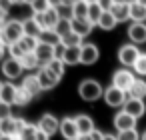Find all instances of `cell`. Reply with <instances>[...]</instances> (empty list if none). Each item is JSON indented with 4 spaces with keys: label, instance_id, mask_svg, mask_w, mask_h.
<instances>
[{
    "label": "cell",
    "instance_id": "cell-31",
    "mask_svg": "<svg viewBox=\"0 0 146 140\" xmlns=\"http://www.w3.org/2000/svg\"><path fill=\"white\" fill-rule=\"evenodd\" d=\"M64 62H62V58H54L52 62H48V66H44V68H48L54 76H58V78H62L64 76Z\"/></svg>",
    "mask_w": 146,
    "mask_h": 140
},
{
    "label": "cell",
    "instance_id": "cell-13",
    "mask_svg": "<svg viewBox=\"0 0 146 140\" xmlns=\"http://www.w3.org/2000/svg\"><path fill=\"white\" fill-rule=\"evenodd\" d=\"M128 38L132 40V44H144L146 42V24L144 22H132L128 26Z\"/></svg>",
    "mask_w": 146,
    "mask_h": 140
},
{
    "label": "cell",
    "instance_id": "cell-49",
    "mask_svg": "<svg viewBox=\"0 0 146 140\" xmlns=\"http://www.w3.org/2000/svg\"><path fill=\"white\" fill-rule=\"evenodd\" d=\"M78 2V0H62V4H66V6H74Z\"/></svg>",
    "mask_w": 146,
    "mask_h": 140
},
{
    "label": "cell",
    "instance_id": "cell-56",
    "mask_svg": "<svg viewBox=\"0 0 146 140\" xmlns=\"http://www.w3.org/2000/svg\"><path fill=\"white\" fill-rule=\"evenodd\" d=\"M0 38H2V28H0Z\"/></svg>",
    "mask_w": 146,
    "mask_h": 140
},
{
    "label": "cell",
    "instance_id": "cell-41",
    "mask_svg": "<svg viewBox=\"0 0 146 140\" xmlns=\"http://www.w3.org/2000/svg\"><path fill=\"white\" fill-rule=\"evenodd\" d=\"M102 138H104V132H100V130H94L90 134H80L78 136V140H102Z\"/></svg>",
    "mask_w": 146,
    "mask_h": 140
},
{
    "label": "cell",
    "instance_id": "cell-6",
    "mask_svg": "<svg viewBox=\"0 0 146 140\" xmlns=\"http://www.w3.org/2000/svg\"><path fill=\"white\" fill-rule=\"evenodd\" d=\"M126 100H128V94H126L124 90H120V88H116V86H112V84H110L108 88H104V102H106L108 106L118 108V106H124Z\"/></svg>",
    "mask_w": 146,
    "mask_h": 140
},
{
    "label": "cell",
    "instance_id": "cell-11",
    "mask_svg": "<svg viewBox=\"0 0 146 140\" xmlns=\"http://www.w3.org/2000/svg\"><path fill=\"white\" fill-rule=\"evenodd\" d=\"M22 64H20V60H14V58H6L4 62H2V74L8 78V80H16L20 74H22Z\"/></svg>",
    "mask_w": 146,
    "mask_h": 140
},
{
    "label": "cell",
    "instance_id": "cell-5",
    "mask_svg": "<svg viewBox=\"0 0 146 140\" xmlns=\"http://www.w3.org/2000/svg\"><path fill=\"white\" fill-rule=\"evenodd\" d=\"M134 80H136V76H134L128 68H120V70H116L114 76H112V86H116V88H120V90H124V92L128 94V90L132 88Z\"/></svg>",
    "mask_w": 146,
    "mask_h": 140
},
{
    "label": "cell",
    "instance_id": "cell-21",
    "mask_svg": "<svg viewBox=\"0 0 146 140\" xmlns=\"http://www.w3.org/2000/svg\"><path fill=\"white\" fill-rule=\"evenodd\" d=\"M62 62L66 66H74L80 62V46H68L64 48V54H62Z\"/></svg>",
    "mask_w": 146,
    "mask_h": 140
},
{
    "label": "cell",
    "instance_id": "cell-28",
    "mask_svg": "<svg viewBox=\"0 0 146 140\" xmlns=\"http://www.w3.org/2000/svg\"><path fill=\"white\" fill-rule=\"evenodd\" d=\"M38 124H28L26 122V126L22 128V132H20V140H36V136H38Z\"/></svg>",
    "mask_w": 146,
    "mask_h": 140
},
{
    "label": "cell",
    "instance_id": "cell-14",
    "mask_svg": "<svg viewBox=\"0 0 146 140\" xmlns=\"http://www.w3.org/2000/svg\"><path fill=\"white\" fill-rule=\"evenodd\" d=\"M122 110H124V112H128L130 116H134V118L138 120V118H142V116H144V112H146V104H144V100L128 98V100H126V104L122 106Z\"/></svg>",
    "mask_w": 146,
    "mask_h": 140
},
{
    "label": "cell",
    "instance_id": "cell-54",
    "mask_svg": "<svg viewBox=\"0 0 146 140\" xmlns=\"http://www.w3.org/2000/svg\"><path fill=\"white\" fill-rule=\"evenodd\" d=\"M0 140H14V138H8V136H0Z\"/></svg>",
    "mask_w": 146,
    "mask_h": 140
},
{
    "label": "cell",
    "instance_id": "cell-57",
    "mask_svg": "<svg viewBox=\"0 0 146 140\" xmlns=\"http://www.w3.org/2000/svg\"><path fill=\"white\" fill-rule=\"evenodd\" d=\"M2 86H4V84H2V82H0V90H2Z\"/></svg>",
    "mask_w": 146,
    "mask_h": 140
},
{
    "label": "cell",
    "instance_id": "cell-19",
    "mask_svg": "<svg viewBox=\"0 0 146 140\" xmlns=\"http://www.w3.org/2000/svg\"><path fill=\"white\" fill-rule=\"evenodd\" d=\"M74 120H76V126H78V132H80V134H90V132L96 130L94 120H92L88 114H78Z\"/></svg>",
    "mask_w": 146,
    "mask_h": 140
},
{
    "label": "cell",
    "instance_id": "cell-4",
    "mask_svg": "<svg viewBox=\"0 0 146 140\" xmlns=\"http://www.w3.org/2000/svg\"><path fill=\"white\" fill-rule=\"evenodd\" d=\"M140 50H138V46L136 44H124V46H120V50H118V60H120V64L124 66V68H134V64H136V60L140 58Z\"/></svg>",
    "mask_w": 146,
    "mask_h": 140
},
{
    "label": "cell",
    "instance_id": "cell-34",
    "mask_svg": "<svg viewBox=\"0 0 146 140\" xmlns=\"http://www.w3.org/2000/svg\"><path fill=\"white\" fill-rule=\"evenodd\" d=\"M102 14H104V10H102L98 4H90V8H88V20H90L94 26H98V20H100Z\"/></svg>",
    "mask_w": 146,
    "mask_h": 140
},
{
    "label": "cell",
    "instance_id": "cell-27",
    "mask_svg": "<svg viewBox=\"0 0 146 140\" xmlns=\"http://www.w3.org/2000/svg\"><path fill=\"white\" fill-rule=\"evenodd\" d=\"M20 64H22V68H24V70H34V68H40V62H38V58H36V54H34V52L24 54V56L20 58Z\"/></svg>",
    "mask_w": 146,
    "mask_h": 140
},
{
    "label": "cell",
    "instance_id": "cell-23",
    "mask_svg": "<svg viewBox=\"0 0 146 140\" xmlns=\"http://www.w3.org/2000/svg\"><path fill=\"white\" fill-rule=\"evenodd\" d=\"M130 18L134 22H144L146 20V6L138 4L136 0H130Z\"/></svg>",
    "mask_w": 146,
    "mask_h": 140
},
{
    "label": "cell",
    "instance_id": "cell-17",
    "mask_svg": "<svg viewBox=\"0 0 146 140\" xmlns=\"http://www.w3.org/2000/svg\"><path fill=\"white\" fill-rule=\"evenodd\" d=\"M36 76H38V80H40V84H42V88H44V90H50V88H54V86L60 82V78H58V76H54L48 68H40Z\"/></svg>",
    "mask_w": 146,
    "mask_h": 140
},
{
    "label": "cell",
    "instance_id": "cell-35",
    "mask_svg": "<svg viewBox=\"0 0 146 140\" xmlns=\"http://www.w3.org/2000/svg\"><path fill=\"white\" fill-rule=\"evenodd\" d=\"M30 8H32L34 14H42V12H46L50 8V4H48V0H32Z\"/></svg>",
    "mask_w": 146,
    "mask_h": 140
},
{
    "label": "cell",
    "instance_id": "cell-40",
    "mask_svg": "<svg viewBox=\"0 0 146 140\" xmlns=\"http://www.w3.org/2000/svg\"><path fill=\"white\" fill-rule=\"evenodd\" d=\"M58 14H60V18H64V20H72V18H74L72 6H66V4H60V6H58Z\"/></svg>",
    "mask_w": 146,
    "mask_h": 140
},
{
    "label": "cell",
    "instance_id": "cell-44",
    "mask_svg": "<svg viewBox=\"0 0 146 140\" xmlns=\"http://www.w3.org/2000/svg\"><path fill=\"white\" fill-rule=\"evenodd\" d=\"M10 6H12V0H0V10L8 12V10H10Z\"/></svg>",
    "mask_w": 146,
    "mask_h": 140
},
{
    "label": "cell",
    "instance_id": "cell-20",
    "mask_svg": "<svg viewBox=\"0 0 146 140\" xmlns=\"http://www.w3.org/2000/svg\"><path fill=\"white\" fill-rule=\"evenodd\" d=\"M22 88H26L32 96H38L44 88H42V84H40V80H38V76L36 74H30V76H26L24 80H22Z\"/></svg>",
    "mask_w": 146,
    "mask_h": 140
},
{
    "label": "cell",
    "instance_id": "cell-50",
    "mask_svg": "<svg viewBox=\"0 0 146 140\" xmlns=\"http://www.w3.org/2000/svg\"><path fill=\"white\" fill-rule=\"evenodd\" d=\"M102 140H118V138H116L114 134H104V138H102Z\"/></svg>",
    "mask_w": 146,
    "mask_h": 140
},
{
    "label": "cell",
    "instance_id": "cell-2",
    "mask_svg": "<svg viewBox=\"0 0 146 140\" xmlns=\"http://www.w3.org/2000/svg\"><path fill=\"white\" fill-rule=\"evenodd\" d=\"M78 94H80L82 100H86V102H94V100H98L100 96H104V88L100 86V82L88 78V80H82V82H80V86H78Z\"/></svg>",
    "mask_w": 146,
    "mask_h": 140
},
{
    "label": "cell",
    "instance_id": "cell-32",
    "mask_svg": "<svg viewBox=\"0 0 146 140\" xmlns=\"http://www.w3.org/2000/svg\"><path fill=\"white\" fill-rule=\"evenodd\" d=\"M60 44L62 46H82V38L78 36V34H74V32H68L66 36H62V40H60Z\"/></svg>",
    "mask_w": 146,
    "mask_h": 140
},
{
    "label": "cell",
    "instance_id": "cell-25",
    "mask_svg": "<svg viewBox=\"0 0 146 140\" xmlns=\"http://www.w3.org/2000/svg\"><path fill=\"white\" fill-rule=\"evenodd\" d=\"M38 40H40V42H44V44L58 46V44H60V40H62V36H60L56 30H42V34L38 36Z\"/></svg>",
    "mask_w": 146,
    "mask_h": 140
},
{
    "label": "cell",
    "instance_id": "cell-46",
    "mask_svg": "<svg viewBox=\"0 0 146 140\" xmlns=\"http://www.w3.org/2000/svg\"><path fill=\"white\" fill-rule=\"evenodd\" d=\"M6 48H8V46L4 44V40H2V38H0V60H2V56H4V52H6Z\"/></svg>",
    "mask_w": 146,
    "mask_h": 140
},
{
    "label": "cell",
    "instance_id": "cell-15",
    "mask_svg": "<svg viewBox=\"0 0 146 140\" xmlns=\"http://www.w3.org/2000/svg\"><path fill=\"white\" fill-rule=\"evenodd\" d=\"M112 16L116 18V22H124L130 18V2L128 0H116V4L112 6Z\"/></svg>",
    "mask_w": 146,
    "mask_h": 140
},
{
    "label": "cell",
    "instance_id": "cell-51",
    "mask_svg": "<svg viewBox=\"0 0 146 140\" xmlns=\"http://www.w3.org/2000/svg\"><path fill=\"white\" fill-rule=\"evenodd\" d=\"M84 2H88V4H98V0H84Z\"/></svg>",
    "mask_w": 146,
    "mask_h": 140
},
{
    "label": "cell",
    "instance_id": "cell-26",
    "mask_svg": "<svg viewBox=\"0 0 146 140\" xmlns=\"http://www.w3.org/2000/svg\"><path fill=\"white\" fill-rule=\"evenodd\" d=\"M18 44H20V48H22L26 54H30V52H36V48H38L40 40H38V38H34V36H26V34H24V36L20 38V42H18Z\"/></svg>",
    "mask_w": 146,
    "mask_h": 140
},
{
    "label": "cell",
    "instance_id": "cell-55",
    "mask_svg": "<svg viewBox=\"0 0 146 140\" xmlns=\"http://www.w3.org/2000/svg\"><path fill=\"white\" fill-rule=\"evenodd\" d=\"M140 140H146V130L142 132V136H140Z\"/></svg>",
    "mask_w": 146,
    "mask_h": 140
},
{
    "label": "cell",
    "instance_id": "cell-37",
    "mask_svg": "<svg viewBox=\"0 0 146 140\" xmlns=\"http://www.w3.org/2000/svg\"><path fill=\"white\" fill-rule=\"evenodd\" d=\"M134 72L140 74V76H146V52H142L140 58L136 60V64H134Z\"/></svg>",
    "mask_w": 146,
    "mask_h": 140
},
{
    "label": "cell",
    "instance_id": "cell-52",
    "mask_svg": "<svg viewBox=\"0 0 146 140\" xmlns=\"http://www.w3.org/2000/svg\"><path fill=\"white\" fill-rule=\"evenodd\" d=\"M12 4H24V0H12Z\"/></svg>",
    "mask_w": 146,
    "mask_h": 140
},
{
    "label": "cell",
    "instance_id": "cell-10",
    "mask_svg": "<svg viewBox=\"0 0 146 140\" xmlns=\"http://www.w3.org/2000/svg\"><path fill=\"white\" fill-rule=\"evenodd\" d=\"M114 128H116L118 132H124V130H134V128H136V118H134V116H130L128 112L120 110V112L114 116Z\"/></svg>",
    "mask_w": 146,
    "mask_h": 140
},
{
    "label": "cell",
    "instance_id": "cell-22",
    "mask_svg": "<svg viewBox=\"0 0 146 140\" xmlns=\"http://www.w3.org/2000/svg\"><path fill=\"white\" fill-rule=\"evenodd\" d=\"M144 96H146V82H144L142 78H136V80H134V84H132V88L128 90V98L144 100Z\"/></svg>",
    "mask_w": 146,
    "mask_h": 140
},
{
    "label": "cell",
    "instance_id": "cell-58",
    "mask_svg": "<svg viewBox=\"0 0 146 140\" xmlns=\"http://www.w3.org/2000/svg\"><path fill=\"white\" fill-rule=\"evenodd\" d=\"M14 140H20V138H14Z\"/></svg>",
    "mask_w": 146,
    "mask_h": 140
},
{
    "label": "cell",
    "instance_id": "cell-12",
    "mask_svg": "<svg viewBox=\"0 0 146 140\" xmlns=\"http://www.w3.org/2000/svg\"><path fill=\"white\" fill-rule=\"evenodd\" d=\"M38 128H40L44 134L52 136V134H56V132L60 130V120H58L54 114H44V116L40 118V122H38Z\"/></svg>",
    "mask_w": 146,
    "mask_h": 140
},
{
    "label": "cell",
    "instance_id": "cell-8",
    "mask_svg": "<svg viewBox=\"0 0 146 140\" xmlns=\"http://www.w3.org/2000/svg\"><path fill=\"white\" fill-rule=\"evenodd\" d=\"M98 58H100V50H98V46H96V44L86 42V44H82V46H80V64L90 66V64H94Z\"/></svg>",
    "mask_w": 146,
    "mask_h": 140
},
{
    "label": "cell",
    "instance_id": "cell-53",
    "mask_svg": "<svg viewBox=\"0 0 146 140\" xmlns=\"http://www.w3.org/2000/svg\"><path fill=\"white\" fill-rule=\"evenodd\" d=\"M138 4H142V6H146V0H136Z\"/></svg>",
    "mask_w": 146,
    "mask_h": 140
},
{
    "label": "cell",
    "instance_id": "cell-9",
    "mask_svg": "<svg viewBox=\"0 0 146 140\" xmlns=\"http://www.w3.org/2000/svg\"><path fill=\"white\" fill-rule=\"evenodd\" d=\"M60 134L64 140H78L80 132H78V126H76V120L72 116H66L60 120Z\"/></svg>",
    "mask_w": 146,
    "mask_h": 140
},
{
    "label": "cell",
    "instance_id": "cell-45",
    "mask_svg": "<svg viewBox=\"0 0 146 140\" xmlns=\"http://www.w3.org/2000/svg\"><path fill=\"white\" fill-rule=\"evenodd\" d=\"M8 22V12L0 10V28H4V24Z\"/></svg>",
    "mask_w": 146,
    "mask_h": 140
},
{
    "label": "cell",
    "instance_id": "cell-18",
    "mask_svg": "<svg viewBox=\"0 0 146 140\" xmlns=\"http://www.w3.org/2000/svg\"><path fill=\"white\" fill-rule=\"evenodd\" d=\"M16 94H18V86H14L12 82H6L0 90V102H6L12 106L16 102Z\"/></svg>",
    "mask_w": 146,
    "mask_h": 140
},
{
    "label": "cell",
    "instance_id": "cell-16",
    "mask_svg": "<svg viewBox=\"0 0 146 140\" xmlns=\"http://www.w3.org/2000/svg\"><path fill=\"white\" fill-rule=\"evenodd\" d=\"M92 28H94V24L88 18H72V32L78 34L80 38H86L92 32Z\"/></svg>",
    "mask_w": 146,
    "mask_h": 140
},
{
    "label": "cell",
    "instance_id": "cell-38",
    "mask_svg": "<svg viewBox=\"0 0 146 140\" xmlns=\"http://www.w3.org/2000/svg\"><path fill=\"white\" fill-rule=\"evenodd\" d=\"M140 136H142V134H138L136 128H134V130H124V132H118V134H116L118 140H140Z\"/></svg>",
    "mask_w": 146,
    "mask_h": 140
},
{
    "label": "cell",
    "instance_id": "cell-24",
    "mask_svg": "<svg viewBox=\"0 0 146 140\" xmlns=\"http://www.w3.org/2000/svg\"><path fill=\"white\" fill-rule=\"evenodd\" d=\"M22 22H24V34H26V36H34V38H38V36L42 34V28L38 26V22L34 20V16H30V18L22 20Z\"/></svg>",
    "mask_w": 146,
    "mask_h": 140
},
{
    "label": "cell",
    "instance_id": "cell-29",
    "mask_svg": "<svg viewBox=\"0 0 146 140\" xmlns=\"http://www.w3.org/2000/svg\"><path fill=\"white\" fill-rule=\"evenodd\" d=\"M88 8H90L88 2H84V0H78V2L72 6V14H74V18H88Z\"/></svg>",
    "mask_w": 146,
    "mask_h": 140
},
{
    "label": "cell",
    "instance_id": "cell-47",
    "mask_svg": "<svg viewBox=\"0 0 146 140\" xmlns=\"http://www.w3.org/2000/svg\"><path fill=\"white\" fill-rule=\"evenodd\" d=\"M36 140H50V136H48V134H44L42 130H38V136H36Z\"/></svg>",
    "mask_w": 146,
    "mask_h": 140
},
{
    "label": "cell",
    "instance_id": "cell-42",
    "mask_svg": "<svg viewBox=\"0 0 146 140\" xmlns=\"http://www.w3.org/2000/svg\"><path fill=\"white\" fill-rule=\"evenodd\" d=\"M10 116H12L10 104H6V102H0V122H2V120H6V118H10Z\"/></svg>",
    "mask_w": 146,
    "mask_h": 140
},
{
    "label": "cell",
    "instance_id": "cell-3",
    "mask_svg": "<svg viewBox=\"0 0 146 140\" xmlns=\"http://www.w3.org/2000/svg\"><path fill=\"white\" fill-rule=\"evenodd\" d=\"M24 126H26V122H24L22 118H14V116H10V118H6V120L0 122V136L18 138Z\"/></svg>",
    "mask_w": 146,
    "mask_h": 140
},
{
    "label": "cell",
    "instance_id": "cell-33",
    "mask_svg": "<svg viewBox=\"0 0 146 140\" xmlns=\"http://www.w3.org/2000/svg\"><path fill=\"white\" fill-rule=\"evenodd\" d=\"M32 98H34V96H32V94H30L26 88L18 86V94H16V102H14V104H16V106H26V104H28Z\"/></svg>",
    "mask_w": 146,
    "mask_h": 140
},
{
    "label": "cell",
    "instance_id": "cell-48",
    "mask_svg": "<svg viewBox=\"0 0 146 140\" xmlns=\"http://www.w3.org/2000/svg\"><path fill=\"white\" fill-rule=\"evenodd\" d=\"M48 4H50V8H58L62 4V0H48Z\"/></svg>",
    "mask_w": 146,
    "mask_h": 140
},
{
    "label": "cell",
    "instance_id": "cell-39",
    "mask_svg": "<svg viewBox=\"0 0 146 140\" xmlns=\"http://www.w3.org/2000/svg\"><path fill=\"white\" fill-rule=\"evenodd\" d=\"M6 50H8L10 58H14V60H20V58H22V56L26 54V52H24V50L20 48V44H18V42H16V44H10V46H8Z\"/></svg>",
    "mask_w": 146,
    "mask_h": 140
},
{
    "label": "cell",
    "instance_id": "cell-1",
    "mask_svg": "<svg viewBox=\"0 0 146 140\" xmlns=\"http://www.w3.org/2000/svg\"><path fill=\"white\" fill-rule=\"evenodd\" d=\"M22 36H24V22H22V20L12 18V20H8V22L4 24V28H2V40H4L6 46L20 42Z\"/></svg>",
    "mask_w": 146,
    "mask_h": 140
},
{
    "label": "cell",
    "instance_id": "cell-7",
    "mask_svg": "<svg viewBox=\"0 0 146 140\" xmlns=\"http://www.w3.org/2000/svg\"><path fill=\"white\" fill-rule=\"evenodd\" d=\"M34 54H36V58H38V62H40V68H44V66H48V62H52V60L56 58V46L40 42Z\"/></svg>",
    "mask_w": 146,
    "mask_h": 140
},
{
    "label": "cell",
    "instance_id": "cell-43",
    "mask_svg": "<svg viewBox=\"0 0 146 140\" xmlns=\"http://www.w3.org/2000/svg\"><path fill=\"white\" fill-rule=\"evenodd\" d=\"M114 4H116V0H98V6H100L104 12H110Z\"/></svg>",
    "mask_w": 146,
    "mask_h": 140
},
{
    "label": "cell",
    "instance_id": "cell-36",
    "mask_svg": "<svg viewBox=\"0 0 146 140\" xmlns=\"http://www.w3.org/2000/svg\"><path fill=\"white\" fill-rule=\"evenodd\" d=\"M56 32H58L60 36H66L68 32H72V20L60 18V22H58V26H56Z\"/></svg>",
    "mask_w": 146,
    "mask_h": 140
},
{
    "label": "cell",
    "instance_id": "cell-30",
    "mask_svg": "<svg viewBox=\"0 0 146 140\" xmlns=\"http://www.w3.org/2000/svg\"><path fill=\"white\" fill-rule=\"evenodd\" d=\"M116 24H118V22H116V18L112 16V12H104V14L100 16V20H98V26H100L102 30H112Z\"/></svg>",
    "mask_w": 146,
    "mask_h": 140
}]
</instances>
